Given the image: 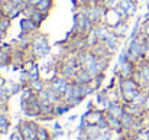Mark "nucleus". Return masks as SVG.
<instances>
[{"label":"nucleus","instance_id":"32","mask_svg":"<svg viewBox=\"0 0 149 140\" xmlns=\"http://www.w3.org/2000/svg\"><path fill=\"white\" fill-rule=\"evenodd\" d=\"M78 119H80V117H78L77 114H71V116L68 117V120H67V123H68V124H70V123H74V121H75V120H78Z\"/></svg>","mask_w":149,"mask_h":140},{"label":"nucleus","instance_id":"12","mask_svg":"<svg viewBox=\"0 0 149 140\" xmlns=\"http://www.w3.org/2000/svg\"><path fill=\"white\" fill-rule=\"evenodd\" d=\"M104 111H106V114L122 119V116L125 114V103L122 100H110V103L107 104Z\"/></svg>","mask_w":149,"mask_h":140},{"label":"nucleus","instance_id":"25","mask_svg":"<svg viewBox=\"0 0 149 140\" xmlns=\"http://www.w3.org/2000/svg\"><path fill=\"white\" fill-rule=\"evenodd\" d=\"M72 81L77 82V84H88V82L93 81V77H91V74L86 68H80L77 71V74H75V77H74Z\"/></svg>","mask_w":149,"mask_h":140},{"label":"nucleus","instance_id":"31","mask_svg":"<svg viewBox=\"0 0 149 140\" xmlns=\"http://www.w3.org/2000/svg\"><path fill=\"white\" fill-rule=\"evenodd\" d=\"M142 107H143L145 113H146V114H149V93L145 94V100H143V104H142Z\"/></svg>","mask_w":149,"mask_h":140},{"label":"nucleus","instance_id":"29","mask_svg":"<svg viewBox=\"0 0 149 140\" xmlns=\"http://www.w3.org/2000/svg\"><path fill=\"white\" fill-rule=\"evenodd\" d=\"M9 140H23V137H22V134L19 133V130H17V129H15V130L10 133Z\"/></svg>","mask_w":149,"mask_h":140},{"label":"nucleus","instance_id":"23","mask_svg":"<svg viewBox=\"0 0 149 140\" xmlns=\"http://www.w3.org/2000/svg\"><path fill=\"white\" fill-rule=\"evenodd\" d=\"M12 127V119L10 113H0V134L4 136L10 132Z\"/></svg>","mask_w":149,"mask_h":140},{"label":"nucleus","instance_id":"27","mask_svg":"<svg viewBox=\"0 0 149 140\" xmlns=\"http://www.w3.org/2000/svg\"><path fill=\"white\" fill-rule=\"evenodd\" d=\"M42 13H45L48 17H49V15L52 13V10L55 9V0H41L39 1V4L36 6Z\"/></svg>","mask_w":149,"mask_h":140},{"label":"nucleus","instance_id":"13","mask_svg":"<svg viewBox=\"0 0 149 140\" xmlns=\"http://www.w3.org/2000/svg\"><path fill=\"white\" fill-rule=\"evenodd\" d=\"M31 42H32V35H26V33H19L13 41V46L23 51V52H29V48H31Z\"/></svg>","mask_w":149,"mask_h":140},{"label":"nucleus","instance_id":"33","mask_svg":"<svg viewBox=\"0 0 149 140\" xmlns=\"http://www.w3.org/2000/svg\"><path fill=\"white\" fill-rule=\"evenodd\" d=\"M25 1H26L28 6H38L41 0H25Z\"/></svg>","mask_w":149,"mask_h":140},{"label":"nucleus","instance_id":"16","mask_svg":"<svg viewBox=\"0 0 149 140\" xmlns=\"http://www.w3.org/2000/svg\"><path fill=\"white\" fill-rule=\"evenodd\" d=\"M0 10H1L3 15H6V16L10 17L12 20H15V19H17L19 16H22V10H20L19 7H16L12 0H7V1L0 7Z\"/></svg>","mask_w":149,"mask_h":140},{"label":"nucleus","instance_id":"9","mask_svg":"<svg viewBox=\"0 0 149 140\" xmlns=\"http://www.w3.org/2000/svg\"><path fill=\"white\" fill-rule=\"evenodd\" d=\"M70 84H71V80H68V78H65V77H62V75H59V74L55 75L51 81H48V85H49L51 88L58 94L61 98H64V95L67 93Z\"/></svg>","mask_w":149,"mask_h":140},{"label":"nucleus","instance_id":"22","mask_svg":"<svg viewBox=\"0 0 149 140\" xmlns=\"http://www.w3.org/2000/svg\"><path fill=\"white\" fill-rule=\"evenodd\" d=\"M113 32L122 38V39H127L129 38V33H130V22H122L119 25H116L114 28H111Z\"/></svg>","mask_w":149,"mask_h":140},{"label":"nucleus","instance_id":"8","mask_svg":"<svg viewBox=\"0 0 149 140\" xmlns=\"http://www.w3.org/2000/svg\"><path fill=\"white\" fill-rule=\"evenodd\" d=\"M133 78L141 84L142 90L149 93V58H145L141 62H138V69Z\"/></svg>","mask_w":149,"mask_h":140},{"label":"nucleus","instance_id":"17","mask_svg":"<svg viewBox=\"0 0 149 140\" xmlns=\"http://www.w3.org/2000/svg\"><path fill=\"white\" fill-rule=\"evenodd\" d=\"M83 114L86 116V121H87V124H97L100 120L104 117L106 111H104L103 108L96 107L94 110H90V111H87V110H86Z\"/></svg>","mask_w":149,"mask_h":140},{"label":"nucleus","instance_id":"7","mask_svg":"<svg viewBox=\"0 0 149 140\" xmlns=\"http://www.w3.org/2000/svg\"><path fill=\"white\" fill-rule=\"evenodd\" d=\"M138 69V62L132 61V59H125L122 62L116 64L114 68V77L125 80V78H133Z\"/></svg>","mask_w":149,"mask_h":140},{"label":"nucleus","instance_id":"19","mask_svg":"<svg viewBox=\"0 0 149 140\" xmlns=\"http://www.w3.org/2000/svg\"><path fill=\"white\" fill-rule=\"evenodd\" d=\"M120 120H122V126H123V134L127 136V137H130V133H132V129L135 126L136 117H133L132 114H129V113L125 111V114L122 116Z\"/></svg>","mask_w":149,"mask_h":140},{"label":"nucleus","instance_id":"21","mask_svg":"<svg viewBox=\"0 0 149 140\" xmlns=\"http://www.w3.org/2000/svg\"><path fill=\"white\" fill-rule=\"evenodd\" d=\"M47 85H48V82H47L42 77L33 78V80H31V81L28 82V87H29V88H31L35 94H38V95L45 90V87H47Z\"/></svg>","mask_w":149,"mask_h":140},{"label":"nucleus","instance_id":"4","mask_svg":"<svg viewBox=\"0 0 149 140\" xmlns=\"http://www.w3.org/2000/svg\"><path fill=\"white\" fill-rule=\"evenodd\" d=\"M94 25L90 22V19L87 17V15L80 9V10H74V16H72V29H71V35L75 36H87L93 32Z\"/></svg>","mask_w":149,"mask_h":140},{"label":"nucleus","instance_id":"30","mask_svg":"<svg viewBox=\"0 0 149 140\" xmlns=\"http://www.w3.org/2000/svg\"><path fill=\"white\" fill-rule=\"evenodd\" d=\"M51 132H52V139H54V140L59 139V137H62V136L65 134L64 129H62V130H52V129H51Z\"/></svg>","mask_w":149,"mask_h":140},{"label":"nucleus","instance_id":"11","mask_svg":"<svg viewBox=\"0 0 149 140\" xmlns=\"http://www.w3.org/2000/svg\"><path fill=\"white\" fill-rule=\"evenodd\" d=\"M117 7H120L130 19H135V17L138 16L139 0H119Z\"/></svg>","mask_w":149,"mask_h":140},{"label":"nucleus","instance_id":"37","mask_svg":"<svg viewBox=\"0 0 149 140\" xmlns=\"http://www.w3.org/2000/svg\"><path fill=\"white\" fill-rule=\"evenodd\" d=\"M148 58H149V56H148Z\"/></svg>","mask_w":149,"mask_h":140},{"label":"nucleus","instance_id":"2","mask_svg":"<svg viewBox=\"0 0 149 140\" xmlns=\"http://www.w3.org/2000/svg\"><path fill=\"white\" fill-rule=\"evenodd\" d=\"M126 52L127 56L135 61V62H141L142 59L148 58V51H146V36L139 33L132 39H127V45H126Z\"/></svg>","mask_w":149,"mask_h":140},{"label":"nucleus","instance_id":"26","mask_svg":"<svg viewBox=\"0 0 149 140\" xmlns=\"http://www.w3.org/2000/svg\"><path fill=\"white\" fill-rule=\"evenodd\" d=\"M71 110H72V107H71L65 100H59L58 103H55V117H56V119L65 116V114L70 113Z\"/></svg>","mask_w":149,"mask_h":140},{"label":"nucleus","instance_id":"35","mask_svg":"<svg viewBox=\"0 0 149 140\" xmlns=\"http://www.w3.org/2000/svg\"><path fill=\"white\" fill-rule=\"evenodd\" d=\"M146 51H148V56H149V36H146Z\"/></svg>","mask_w":149,"mask_h":140},{"label":"nucleus","instance_id":"15","mask_svg":"<svg viewBox=\"0 0 149 140\" xmlns=\"http://www.w3.org/2000/svg\"><path fill=\"white\" fill-rule=\"evenodd\" d=\"M19 26H20V32L26 35H35L41 30V26H38L35 22H32L28 17H22L19 22Z\"/></svg>","mask_w":149,"mask_h":140},{"label":"nucleus","instance_id":"36","mask_svg":"<svg viewBox=\"0 0 149 140\" xmlns=\"http://www.w3.org/2000/svg\"><path fill=\"white\" fill-rule=\"evenodd\" d=\"M6 1H7V0H0V7H1V6H3V4H4Z\"/></svg>","mask_w":149,"mask_h":140},{"label":"nucleus","instance_id":"20","mask_svg":"<svg viewBox=\"0 0 149 140\" xmlns=\"http://www.w3.org/2000/svg\"><path fill=\"white\" fill-rule=\"evenodd\" d=\"M12 22L13 20L10 17H7L6 15L0 13V42H3L4 38L7 36V33H9L10 28H12Z\"/></svg>","mask_w":149,"mask_h":140},{"label":"nucleus","instance_id":"5","mask_svg":"<svg viewBox=\"0 0 149 140\" xmlns=\"http://www.w3.org/2000/svg\"><path fill=\"white\" fill-rule=\"evenodd\" d=\"M42 101L38 94H31L28 98H20V111L26 119H38L41 116Z\"/></svg>","mask_w":149,"mask_h":140},{"label":"nucleus","instance_id":"18","mask_svg":"<svg viewBox=\"0 0 149 140\" xmlns=\"http://www.w3.org/2000/svg\"><path fill=\"white\" fill-rule=\"evenodd\" d=\"M23 88H25V85H23L20 81H12V80H7L6 84H4V87H3L4 93L9 94L10 97L19 95V94L23 91Z\"/></svg>","mask_w":149,"mask_h":140},{"label":"nucleus","instance_id":"14","mask_svg":"<svg viewBox=\"0 0 149 140\" xmlns=\"http://www.w3.org/2000/svg\"><path fill=\"white\" fill-rule=\"evenodd\" d=\"M94 103H96V105L99 108L106 110L107 104L110 103V91L107 90V87H103V88H100L99 91H96V94H94Z\"/></svg>","mask_w":149,"mask_h":140},{"label":"nucleus","instance_id":"1","mask_svg":"<svg viewBox=\"0 0 149 140\" xmlns=\"http://www.w3.org/2000/svg\"><path fill=\"white\" fill-rule=\"evenodd\" d=\"M51 46L49 42V36L44 32H38L35 35H32V42H31V48H29V52H28V56L29 58H33V59H45L47 56L51 55Z\"/></svg>","mask_w":149,"mask_h":140},{"label":"nucleus","instance_id":"34","mask_svg":"<svg viewBox=\"0 0 149 140\" xmlns=\"http://www.w3.org/2000/svg\"><path fill=\"white\" fill-rule=\"evenodd\" d=\"M6 81H7V80H6V78H4V77H3V75L0 74V90H1V88L4 87V84H6Z\"/></svg>","mask_w":149,"mask_h":140},{"label":"nucleus","instance_id":"3","mask_svg":"<svg viewBox=\"0 0 149 140\" xmlns=\"http://www.w3.org/2000/svg\"><path fill=\"white\" fill-rule=\"evenodd\" d=\"M117 87H119V91H120V98L125 104L132 103L136 98V95L142 91L141 84L135 78H125V80L117 78Z\"/></svg>","mask_w":149,"mask_h":140},{"label":"nucleus","instance_id":"10","mask_svg":"<svg viewBox=\"0 0 149 140\" xmlns=\"http://www.w3.org/2000/svg\"><path fill=\"white\" fill-rule=\"evenodd\" d=\"M22 17H28L32 22H35L38 26H42V23L48 19V16L45 13H42L36 6H26L22 10Z\"/></svg>","mask_w":149,"mask_h":140},{"label":"nucleus","instance_id":"6","mask_svg":"<svg viewBox=\"0 0 149 140\" xmlns=\"http://www.w3.org/2000/svg\"><path fill=\"white\" fill-rule=\"evenodd\" d=\"M41 123L36 119H19L15 129L19 130L23 140H38V130Z\"/></svg>","mask_w":149,"mask_h":140},{"label":"nucleus","instance_id":"28","mask_svg":"<svg viewBox=\"0 0 149 140\" xmlns=\"http://www.w3.org/2000/svg\"><path fill=\"white\" fill-rule=\"evenodd\" d=\"M38 140H54L52 139V132L47 126L41 124L39 130H38Z\"/></svg>","mask_w":149,"mask_h":140},{"label":"nucleus","instance_id":"24","mask_svg":"<svg viewBox=\"0 0 149 140\" xmlns=\"http://www.w3.org/2000/svg\"><path fill=\"white\" fill-rule=\"evenodd\" d=\"M39 98H41L42 101H49V103H54V104H55V103H58L59 100H62L58 94L51 88L49 85H47V87H45V90L39 94Z\"/></svg>","mask_w":149,"mask_h":140}]
</instances>
